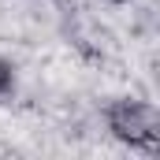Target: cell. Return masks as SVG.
<instances>
[{"mask_svg": "<svg viewBox=\"0 0 160 160\" xmlns=\"http://www.w3.org/2000/svg\"><path fill=\"white\" fill-rule=\"evenodd\" d=\"M104 123H108L116 142L138 149V153H157L160 149V112L149 101L119 97L104 108Z\"/></svg>", "mask_w": 160, "mask_h": 160, "instance_id": "1", "label": "cell"}, {"mask_svg": "<svg viewBox=\"0 0 160 160\" xmlns=\"http://www.w3.org/2000/svg\"><path fill=\"white\" fill-rule=\"evenodd\" d=\"M15 86H19V78H15V63L0 60V104H4V101H11Z\"/></svg>", "mask_w": 160, "mask_h": 160, "instance_id": "2", "label": "cell"}, {"mask_svg": "<svg viewBox=\"0 0 160 160\" xmlns=\"http://www.w3.org/2000/svg\"><path fill=\"white\" fill-rule=\"evenodd\" d=\"M112 4H127V0H112Z\"/></svg>", "mask_w": 160, "mask_h": 160, "instance_id": "3", "label": "cell"}]
</instances>
